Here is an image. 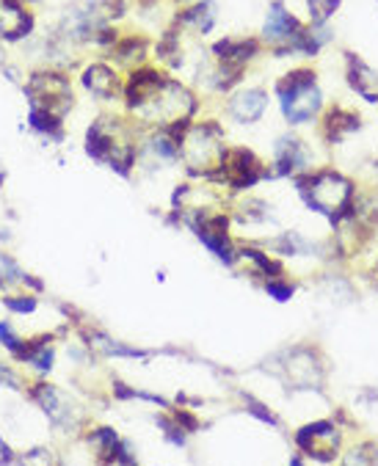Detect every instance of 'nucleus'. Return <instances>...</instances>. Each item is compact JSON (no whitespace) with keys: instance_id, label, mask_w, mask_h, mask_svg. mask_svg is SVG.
Wrapping results in <instances>:
<instances>
[{"instance_id":"20e7f679","label":"nucleus","mask_w":378,"mask_h":466,"mask_svg":"<svg viewBox=\"0 0 378 466\" xmlns=\"http://www.w3.org/2000/svg\"><path fill=\"white\" fill-rule=\"evenodd\" d=\"M182 155L194 171H216L224 166V144L216 133V127H194L182 141Z\"/></svg>"},{"instance_id":"f3484780","label":"nucleus","mask_w":378,"mask_h":466,"mask_svg":"<svg viewBox=\"0 0 378 466\" xmlns=\"http://www.w3.org/2000/svg\"><path fill=\"white\" fill-rule=\"evenodd\" d=\"M6 307H9V309H15V312H34V309H36V301H34V299H26V301H15V299H9V301H6Z\"/></svg>"},{"instance_id":"9b49d317","label":"nucleus","mask_w":378,"mask_h":466,"mask_svg":"<svg viewBox=\"0 0 378 466\" xmlns=\"http://www.w3.org/2000/svg\"><path fill=\"white\" fill-rule=\"evenodd\" d=\"M83 86L91 91V95L108 100V97H114L117 91H119V77H117V72L108 64H91L83 72Z\"/></svg>"},{"instance_id":"f03ea898","label":"nucleus","mask_w":378,"mask_h":466,"mask_svg":"<svg viewBox=\"0 0 378 466\" xmlns=\"http://www.w3.org/2000/svg\"><path fill=\"white\" fill-rule=\"evenodd\" d=\"M301 194L307 199V205L323 216L340 218L345 210H351V199H353V185L351 179H345L337 171H318L304 177L301 182Z\"/></svg>"},{"instance_id":"6e6552de","label":"nucleus","mask_w":378,"mask_h":466,"mask_svg":"<svg viewBox=\"0 0 378 466\" xmlns=\"http://www.w3.org/2000/svg\"><path fill=\"white\" fill-rule=\"evenodd\" d=\"M265 108H268V91L265 88H257V86L238 91V95L230 100V114L238 122H243V125L260 122L262 114H265Z\"/></svg>"},{"instance_id":"39448f33","label":"nucleus","mask_w":378,"mask_h":466,"mask_svg":"<svg viewBox=\"0 0 378 466\" xmlns=\"http://www.w3.org/2000/svg\"><path fill=\"white\" fill-rule=\"evenodd\" d=\"M296 441H299V447H301L304 452H310L312 458L329 461V458H334V452H337V447H340V431H337V425H332V422H312V425H307L304 431H299Z\"/></svg>"},{"instance_id":"423d86ee","label":"nucleus","mask_w":378,"mask_h":466,"mask_svg":"<svg viewBox=\"0 0 378 466\" xmlns=\"http://www.w3.org/2000/svg\"><path fill=\"white\" fill-rule=\"evenodd\" d=\"M342 61H345V80L348 86L356 91V95L367 103H378V72L356 53L345 50L342 53Z\"/></svg>"},{"instance_id":"9d476101","label":"nucleus","mask_w":378,"mask_h":466,"mask_svg":"<svg viewBox=\"0 0 378 466\" xmlns=\"http://www.w3.org/2000/svg\"><path fill=\"white\" fill-rule=\"evenodd\" d=\"M310 168V149L299 138H281L276 147V171L279 174H296Z\"/></svg>"},{"instance_id":"1a4fd4ad","label":"nucleus","mask_w":378,"mask_h":466,"mask_svg":"<svg viewBox=\"0 0 378 466\" xmlns=\"http://www.w3.org/2000/svg\"><path fill=\"white\" fill-rule=\"evenodd\" d=\"M221 171L227 174V179L235 185V188H246V185H251L262 171H260V160L246 152V149H235V152H227L224 155V166Z\"/></svg>"},{"instance_id":"f257e3e1","label":"nucleus","mask_w":378,"mask_h":466,"mask_svg":"<svg viewBox=\"0 0 378 466\" xmlns=\"http://www.w3.org/2000/svg\"><path fill=\"white\" fill-rule=\"evenodd\" d=\"M276 95L281 103V114L291 125L312 122L323 108V95L312 66H296L288 75H281V80L276 83Z\"/></svg>"},{"instance_id":"4468645a","label":"nucleus","mask_w":378,"mask_h":466,"mask_svg":"<svg viewBox=\"0 0 378 466\" xmlns=\"http://www.w3.org/2000/svg\"><path fill=\"white\" fill-rule=\"evenodd\" d=\"M353 130H359V114H353L345 106L329 108V114H326V133H329L332 141H340V138H345Z\"/></svg>"},{"instance_id":"a211bd4d","label":"nucleus","mask_w":378,"mask_h":466,"mask_svg":"<svg viewBox=\"0 0 378 466\" xmlns=\"http://www.w3.org/2000/svg\"><path fill=\"white\" fill-rule=\"evenodd\" d=\"M0 339H6V345H9L12 350H20V339L12 334V329H9L6 323H0Z\"/></svg>"},{"instance_id":"f8f14e48","label":"nucleus","mask_w":378,"mask_h":466,"mask_svg":"<svg viewBox=\"0 0 378 466\" xmlns=\"http://www.w3.org/2000/svg\"><path fill=\"white\" fill-rule=\"evenodd\" d=\"M216 20H219V12H216V6L210 4V0H199L197 6H191V9H185L179 17H177V25H182V28H194L197 34H210L213 28H216Z\"/></svg>"},{"instance_id":"dca6fc26","label":"nucleus","mask_w":378,"mask_h":466,"mask_svg":"<svg viewBox=\"0 0 378 466\" xmlns=\"http://www.w3.org/2000/svg\"><path fill=\"white\" fill-rule=\"evenodd\" d=\"M342 0H307V20L310 23H332L340 12Z\"/></svg>"},{"instance_id":"ddd939ff","label":"nucleus","mask_w":378,"mask_h":466,"mask_svg":"<svg viewBox=\"0 0 378 466\" xmlns=\"http://www.w3.org/2000/svg\"><path fill=\"white\" fill-rule=\"evenodd\" d=\"M31 31V17L23 15V9L15 0H0V34L9 39H20Z\"/></svg>"},{"instance_id":"7ed1b4c3","label":"nucleus","mask_w":378,"mask_h":466,"mask_svg":"<svg viewBox=\"0 0 378 466\" xmlns=\"http://www.w3.org/2000/svg\"><path fill=\"white\" fill-rule=\"evenodd\" d=\"M307 20H301L285 0H271V6L265 12V23H262V34L260 39L265 42V47L276 56L285 58L288 47L296 42V36L304 31Z\"/></svg>"},{"instance_id":"0eeeda50","label":"nucleus","mask_w":378,"mask_h":466,"mask_svg":"<svg viewBox=\"0 0 378 466\" xmlns=\"http://www.w3.org/2000/svg\"><path fill=\"white\" fill-rule=\"evenodd\" d=\"M285 372H288L291 384H296V390H318L323 381V367L318 364L312 350H304V348H299L288 356Z\"/></svg>"},{"instance_id":"2eb2a0df","label":"nucleus","mask_w":378,"mask_h":466,"mask_svg":"<svg viewBox=\"0 0 378 466\" xmlns=\"http://www.w3.org/2000/svg\"><path fill=\"white\" fill-rule=\"evenodd\" d=\"M114 53L122 64H130V61H141L147 56V42L141 36H128L122 42H114Z\"/></svg>"}]
</instances>
